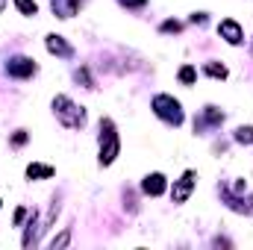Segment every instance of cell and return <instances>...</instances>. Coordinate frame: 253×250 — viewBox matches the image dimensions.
I'll return each mask as SVG.
<instances>
[{
  "label": "cell",
  "instance_id": "obj_11",
  "mask_svg": "<svg viewBox=\"0 0 253 250\" xmlns=\"http://www.w3.org/2000/svg\"><path fill=\"white\" fill-rule=\"evenodd\" d=\"M236 141L251 144V141H253V126H239V129H236Z\"/></svg>",
  "mask_w": 253,
  "mask_h": 250
},
{
  "label": "cell",
  "instance_id": "obj_17",
  "mask_svg": "<svg viewBox=\"0 0 253 250\" xmlns=\"http://www.w3.org/2000/svg\"><path fill=\"white\" fill-rule=\"evenodd\" d=\"M24 141H27V132H15V138H12V144H15V147H21Z\"/></svg>",
  "mask_w": 253,
  "mask_h": 250
},
{
  "label": "cell",
  "instance_id": "obj_16",
  "mask_svg": "<svg viewBox=\"0 0 253 250\" xmlns=\"http://www.w3.org/2000/svg\"><path fill=\"white\" fill-rule=\"evenodd\" d=\"M162 30H165V33H180V21H165Z\"/></svg>",
  "mask_w": 253,
  "mask_h": 250
},
{
  "label": "cell",
  "instance_id": "obj_12",
  "mask_svg": "<svg viewBox=\"0 0 253 250\" xmlns=\"http://www.w3.org/2000/svg\"><path fill=\"white\" fill-rule=\"evenodd\" d=\"M15 6H18L24 15H36V12H39V6H36L33 0H15Z\"/></svg>",
  "mask_w": 253,
  "mask_h": 250
},
{
  "label": "cell",
  "instance_id": "obj_3",
  "mask_svg": "<svg viewBox=\"0 0 253 250\" xmlns=\"http://www.w3.org/2000/svg\"><path fill=\"white\" fill-rule=\"evenodd\" d=\"M153 112H156L159 118L171 121V124H183V109H180V103H177L174 97H168V94L153 97Z\"/></svg>",
  "mask_w": 253,
  "mask_h": 250
},
{
  "label": "cell",
  "instance_id": "obj_18",
  "mask_svg": "<svg viewBox=\"0 0 253 250\" xmlns=\"http://www.w3.org/2000/svg\"><path fill=\"white\" fill-rule=\"evenodd\" d=\"M24 218H27V209H18L15 212V224H24Z\"/></svg>",
  "mask_w": 253,
  "mask_h": 250
},
{
  "label": "cell",
  "instance_id": "obj_7",
  "mask_svg": "<svg viewBox=\"0 0 253 250\" xmlns=\"http://www.w3.org/2000/svg\"><path fill=\"white\" fill-rule=\"evenodd\" d=\"M141 188L147 191V194H162L165 191V177L162 174H150V177H144V183H141Z\"/></svg>",
  "mask_w": 253,
  "mask_h": 250
},
{
  "label": "cell",
  "instance_id": "obj_8",
  "mask_svg": "<svg viewBox=\"0 0 253 250\" xmlns=\"http://www.w3.org/2000/svg\"><path fill=\"white\" fill-rule=\"evenodd\" d=\"M47 50L50 53H56V56H71L74 50H71V44H65L62 36H47Z\"/></svg>",
  "mask_w": 253,
  "mask_h": 250
},
{
  "label": "cell",
  "instance_id": "obj_13",
  "mask_svg": "<svg viewBox=\"0 0 253 250\" xmlns=\"http://www.w3.org/2000/svg\"><path fill=\"white\" fill-rule=\"evenodd\" d=\"M194 77H197V74H194V68H191V65H186V68L180 71V83H186V85L194 83Z\"/></svg>",
  "mask_w": 253,
  "mask_h": 250
},
{
  "label": "cell",
  "instance_id": "obj_5",
  "mask_svg": "<svg viewBox=\"0 0 253 250\" xmlns=\"http://www.w3.org/2000/svg\"><path fill=\"white\" fill-rule=\"evenodd\" d=\"M6 71H9V77L27 80V77H33V74H36V62H33V59H24V56H18V59H12V62L6 65Z\"/></svg>",
  "mask_w": 253,
  "mask_h": 250
},
{
  "label": "cell",
  "instance_id": "obj_2",
  "mask_svg": "<svg viewBox=\"0 0 253 250\" xmlns=\"http://www.w3.org/2000/svg\"><path fill=\"white\" fill-rule=\"evenodd\" d=\"M100 126L106 129V132L100 135V165H112V162H115V156H118V150H121V141H118L115 124H112L109 118H103Z\"/></svg>",
  "mask_w": 253,
  "mask_h": 250
},
{
  "label": "cell",
  "instance_id": "obj_6",
  "mask_svg": "<svg viewBox=\"0 0 253 250\" xmlns=\"http://www.w3.org/2000/svg\"><path fill=\"white\" fill-rule=\"evenodd\" d=\"M191 188H194V171H186L183 174V180L174 186V191H171V197H174V203H186L191 194Z\"/></svg>",
  "mask_w": 253,
  "mask_h": 250
},
{
  "label": "cell",
  "instance_id": "obj_9",
  "mask_svg": "<svg viewBox=\"0 0 253 250\" xmlns=\"http://www.w3.org/2000/svg\"><path fill=\"white\" fill-rule=\"evenodd\" d=\"M27 177L30 180H47V177H53V168L50 165H30L27 168Z\"/></svg>",
  "mask_w": 253,
  "mask_h": 250
},
{
  "label": "cell",
  "instance_id": "obj_15",
  "mask_svg": "<svg viewBox=\"0 0 253 250\" xmlns=\"http://www.w3.org/2000/svg\"><path fill=\"white\" fill-rule=\"evenodd\" d=\"M206 118H209V124H218V121H224V112H218L215 106H209V112H206Z\"/></svg>",
  "mask_w": 253,
  "mask_h": 250
},
{
  "label": "cell",
  "instance_id": "obj_19",
  "mask_svg": "<svg viewBox=\"0 0 253 250\" xmlns=\"http://www.w3.org/2000/svg\"><path fill=\"white\" fill-rule=\"evenodd\" d=\"M121 3H126V6H144L147 0H121Z\"/></svg>",
  "mask_w": 253,
  "mask_h": 250
},
{
  "label": "cell",
  "instance_id": "obj_4",
  "mask_svg": "<svg viewBox=\"0 0 253 250\" xmlns=\"http://www.w3.org/2000/svg\"><path fill=\"white\" fill-rule=\"evenodd\" d=\"M218 36L221 39H227L230 44H242V39H245V30L233 21V18H227V21H221L218 24Z\"/></svg>",
  "mask_w": 253,
  "mask_h": 250
},
{
  "label": "cell",
  "instance_id": "obj_1",
  "mask_svg": "<svg viewBox=\"0 0 253 250\" xmlns=\"http://www.w3.org/2000/svg\"><path fill=\"white\" fill-rule=\"evenodd\" d=\"M53 112H56V118H59L65 126H71V129H77V126L85 124V109L77 106L74 100H68L65 94H59V97L53 100Z\"/></svg>",
  "mask_w": 253,
  "mask_h": 250
},
{
  "label": "cell",
  "instance_id": "obj_10",
  "mask_svg": "<svg viewBox=\"0 0 253 250\" xmlns=\"http://www.w3.org/2000/svg\"><path fill=\"white\" fill-rule=\"evenodd\" d=\"M206 74H209V77H215V80H224V77H227V68H224V65H218V62H209V65H206Z\"/></svg>",
  "mask_w": 253,
  "mask_h": 250
},
{
  "label": "cell",
  "instance_id": "obj_14",
  "mask_svg": "<svg viewBox=\"0 0 253 250\" xmlns=\"http://www.w3.org/2000/svg\"><path fill=\"white\" fill-rule=\"evenodd\" d=\"M68 242H71V230H65L62 236H56V239H53V242H50V248L56 250V248H65V245H68Z\"/></svg>",
  "mask_w": 253,
  "mask_h": 250
},
{
  "label": "cell",
  "instance_id": "obj_20",
  "mask_svg": "<svg viewBox=\"0 0 253 250\" xmlns=\"http://www.w3.org/2000/svg\"><path fill=\"white\" fill-rule=\"evenodd\" d=\"M3 6H6V0H0V12H3Z\"/></svg>",
  "mask_w": 253,
  "mask_h": 250
}]
</instances>
